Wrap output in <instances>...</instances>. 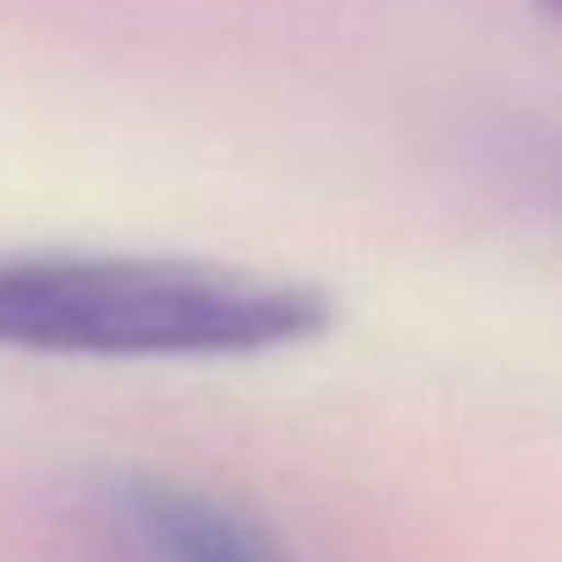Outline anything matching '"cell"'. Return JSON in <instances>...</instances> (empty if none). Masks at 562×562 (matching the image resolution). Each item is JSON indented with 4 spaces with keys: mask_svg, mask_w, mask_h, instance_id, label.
Masks as SVG:
<instances>
[{
    "mask_svg": "<svg viewBox=\"0 0 562 562\" xmlns=\"http://www.w3.org/2000/svg\"><path fill=\"white\" fill-rule=\"evenodd\" d=\"M315 281L149 254H0V348L50 359H248L321 342Z\"/></svg>",
    "mask_w": 562,
    "mask_h": 562,
    "instance_id": "6da1fadb",
    "label": "cell"
},
{
    "mask_svg": "<svg viewBox=\"0 0 562 562\" xmlns=\"http://www.w3.org/2000/svg\"><path fill=\"white\" fill-rule=\"evenodd\" d=\"M89 524L111 562H293L232 502L144 469L100 474L89 485Z\"/></svg>",
    "mask_w": 562,
    "mask_h": 562,
    "instance_id": "7a4b0ae2",
    "label": "cell"
}]
</instances>
